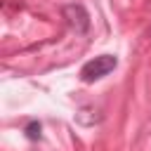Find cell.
Returning <instances> with one entry per match:
<instances>
[{
  "mask_svg": "<svg viewBox=\"0 0 151 151\" xmlns=\"http://www.w3.org/2000/svg\"><path fill=\"white\" fill-rule=\"evenodd\" d=\"M118 66V59L113 54H99L90 61L83 64L80 68V80L83 83H94V80H101L104 76H109L113 68Z\"/></svg>",
  "mask_w": 151,
  "mask_h": 151,
  "instance_id": "cell-1",
  "label": "cell"
},
{
  "mask_svg": "<svg viewBox=\"0 0 151 151\" xmlns=\"http://www.w3.org/2000/svg\"><path fill=\"white\" fill-rule=\"evenodd\" d=\"M61 17L66 19V24H68L76 33L85 35V33L90 31V12H87L80 2H68V5H64V7H61Z\"/></svg>",
  "mask_w": 151,
  "mask_h": 151,
  "instance_id": "cell-2",
  "label": "cell"
},
{
  "mask_svg": "<svg viewBox=\"0 0 151 151\" xmlns=\"http://www.w3.org/2000/svg\"><path fill=\"white\" fill-rule=\"evenodd\" d=\"M24 132H26V137H28V139H33V142H35V139H40V123H38V120H31V123L24 127Z\"/></svg>",
  "mask_w": 151,
  "mask_h": 151,
  "instance_id": "cell-3",
  "label": "cell"
},
{
  "mask_svg": "<svg viewBox=\"0 0 151 151\" xmlns=\"http://www.w3.org/2000/svg\"><path fill=\"white\" fill-rule=\"evenodd\" d=\"M146 35H149V40H151V26H149V28H146Z\"/></svg>",
  "mask_w": 151,
  "mask_h": 151,
  "instance_id": "cell-4",
  "label": "cell"
}]
</instances>
